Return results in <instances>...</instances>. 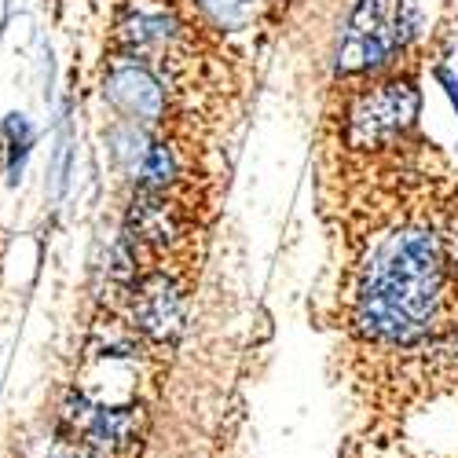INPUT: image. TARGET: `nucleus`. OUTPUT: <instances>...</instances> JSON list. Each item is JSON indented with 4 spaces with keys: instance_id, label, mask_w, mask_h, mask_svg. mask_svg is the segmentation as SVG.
Here are the masks:
<instances>
[{
    "instance_id": "obj_1",
    "label": "nucleus",
    "mask_w": 458,
    "mask_h": 458,
    "mask_svg": "<svg viewBox=\"0 0 458 458\" xmlns=\"http://www.w3.org/2000/svg\"><path fill=\"white\" fill-rule=\"evenodd\" d=\"M458 276L440 227L407 216L370 239L352 286V334L363 345L414 352L451 334Z\"/></svg>"
},
{
    "instance_id": "obj_2",
    "label": "nucleus",
    "mask_w": 458,
    "mask_h": 458,
    "mask_svg": "<svg viewBox=\"0 0 458 458\" xmlns=\"http://www.w3.org/2000/svg\"><path fill=\"white\" fill-rule=\"evenodd\" d=\"M414 0H356L337 45V73H374L414 37Z\"/></svg>"
},
{
    "instance_id": "obj_3",
    "label": "nucleus",
    "mask_w": 458,
    "mask_h": 458,
    "mask_svg": "<svg viewBox=\"0 0 458 458\" xmlns=\"http://www.w3.org/2000/svg\"><path fill=\"white\" fill-rule=\"evenodd\" d=\"M59 426L66 440H78L103 458H132L147 437L143 403H99L73 389L59 407Z\"/></svg>"
},
{
    "instance_id": "obj_4",
    "label": "nucleus",
    "mask_w": 458,
    "mask_h": 458,
    "mask_svg": "<svg viewBox=\"0 0 458 458\" xmlns=\"http://www.w3.org/2000/svg\"><path fill=\"white\" fill-rule=\"evenodd\" d=\"M418 118V89L411 78L377 81L360 92L345 114V140L356 150L393 147L411 132Z\"/></svg>"
},
{
    "instance_id": "obj_5",
    "label": "nucleus",
    "mask_w": 458,
    "mask_h": 458,
    "mask_svg": "<svg viewBox=\"0 0 458 458\" xmlns=\"http://www.w3.org/2000/svg\"><path fill=\"white\" fill-rule=\"evenodd\" d=\"M183 319H187V301H183V286L173 276L150 272L132 286L129 323L143 341H150V345H176V337L183 334Z\"/></svg>"
},
{
    "instance_id": "obj_6",
    "label": "nucleus",
    "mask_w": 458,
    "mask_h": 458,
    "mask_svg": "<svg viewBox=\"0 0 458 458\" xmlns=\"http://www.w3.org/2000/svg\"><path fill=\"white\" fill-rule=\"evenodd\" d=\"M103 96L140 125H158L165 118V89L150 73V66L136 59H118L106 70Z\"/></svg>"
},
{
    "instance_id": "obj_7",
    "label": "nucleus",
    "mask_w": 458,
    "mask_h": 458,
    "mask_svg": "<svg viewBox=\"0 0 458 458\" xmlns=\"http://www.w3.org/2000/svg\"><path fill=\"white\" fill-rule=\"evenodd\" d=\"M125 232L150 250H173L187 235V216L183 209L165 195V191H136L129 206V227Z\"/></svg>"
},
{
    "instance_id": "obj_8",
    "label": "nucleus",
    "mask_w": 458,
    "mask_h": 458,
    "mask_svg": "<svg viewBox=\"0 0 458 458\" xmlns=\"http://www.w3.org/2000/svg\"><path fill=\"white\" fill-rule=\"evenodd\" d=\"M118 30H122V41L140 55V52H150V48H165L176 37V19L162 8H155V12L140 8V12H129Z\"/></svg>"
},
{
    "instance_id": "obj_9",
    "label": "nucleus",
    "mask_w": 458,
    "mask_h": 458,
    "mask_svg": "<svg viewBox=\"0 0 458 458\" xmlns=\"http://www.w3.org/2000/svg\"><path fill=\"white\" fill-rule=\"evenodd\" d=\"M180 176V162H176V150L169 143H150L143 150V162H140V187L143 191H169Z\"/></svg>"
},
{
    "instance_id": "obj_10",
    "label": "nucleus",
    "mask_w": 458,
    "mask_h": 458,
    "mask_svg": "<svg viewBox=\"0 0 458 458\" xmlns=\"http://www.w3.org/2000/svg\"><path fill=\"white\" fill-rule=\"evenodd\" d=\"M199 8L220 26V30H239L253 19L257 0H199Z\"/></svg>"
},
{
    "instance_id": "obj_11",
    "label": "nucleus",
    "mask_w": 458,
    "mask_h": 458,
    "mask_svg": "<svg viewBox=\"0 0 458 458\" xmlns=\"http://www.w3.org/2000/svg\"><path fill=\"white\" fill-rule=\"evenodd\" d=\"M45 458H103V454H96V451H89L85 444H78V440H59V444H52L48 447V454Z\"/></svg>"
},
{
    "instance_id": "obj_12",
    "label": "nucleus",
    "mask_w": 458,
    "mask_h": 458,
    "mask_svg": "<svg viewBox=\"0 0 458 458\" xmlns=\"http://www.w3.org/2000/svg\"><path fill=\"white\" fill-rule=\"evenodd\" d=\"M437 81L444 85V92H447V99H451V106H454V114H458V78H454V73L451 70H437Z\"/></svg>"
}]
</instances>
